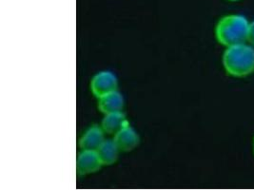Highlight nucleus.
<instances>
[{"instance_id": "nucleus-1", "label": "nucleus", "mask_w": 254, "mask_h": 190, "mask_svg": "<svg viewBox=\"0 0 254 190\" xmlns=\"http://www.w3.org/2000/svg\"><path fill=\"white\" fill-rule=\"evenodd\" d=\"M250 23L239 14H231L220 19L215 28V36L220 44L231 47L244 44L248 38Z\"/></svg>"}, {"instance_id": "nucleus-2", "label": "nucleus", "mask_w": 254, "mask_h": 190, "mask_svg": "<svg viewBox=\"0 0 254 190\" xmlns=\"http://www.w3.org/2000/svg\"><path fill=\"white\" fill-rule=\"evenodd\" d=\"M223 65L227 72L234 77H244L254 71V48L240 44L228 47L223 55Z\"/></svg>"}, {"instance_id": "nucleus-3", "label": "nucleus", "mask_w": 254, "mask_h": 190, "mask_svg": "<svg viewBox=\"0 0 254 190\" xmlns=\"http://www.w3.org/2000/svg\"><path fill=\"white\" fill-rule=\"evenodd\" d=\"M117 87V78L111 71H102L97 73L91 83V90L93 95L98 98L116 92Z\"/></svg>"}, {"instance_id": "nucleus-4", "label": "nucleus", "mask_w": 254, "mask_h": 190, "mask_svg": "<svg viewBox=\"0 0 254 190\" xmlns=\"http://www.w3.org/2000/svg\"><path fill=\"white\" fill-rule=\"evenodd\" d=\"M102 165V162L96 151L83 150L76 161L77 174L85 176L98 171Z\"/></svg>"}, {"instance_id": "nucleus-5", "label": "nucleus", "mask_w": 254, "mask_h": 190, "mask_svg": "<svg viewBox=\"0 0 254 190\" xmlns=\"http://www.w3.org/2000/svg\"><path fill=\"white\" fill-rule=\"evenodd\" d=\"M114 141L122 152L133 150L139 143V137L135 131L128 125L115 135Z\"/></svg>"}, {"instance_id": "nucleus-6", "label": "nucleus", "mask_w": 254, "mask_h": 190, "mask_svg": "<svg viewBox=\"0 0 254 190\" xmlns=\"http://www.w3.org/2000/svg\"><path fill=\"white\" fill-rule=\"evenodd\" d=\"M97 126L90 128L80 139L79 145L83 150L97 151V149L105 142L104 133Z\"/></svg>"}, {"instance_id": "nucleus-7", "label": "nucleus", "mask_w": 254, "mask_h": 190, "mask_svg": "<svg viewBox=\"0 0 254 190\" xmlns=\"http://www.w3.org/2000/svg\"><path fill=\"white\" fill-rule=\"evenodd\" d=\"M124 107L123 96L118 92H113L99 98L98 107L104 114L120 112Z\"/></svg>"}, {"instance_id": "nucleus-8", "label": "nucleus", "mask_w": 254, "mask_h": 190, "mask_svg": "<svg viewBox=\"0 0 254 190\" xmlns=\"http://www.w3.org/2000/svg\"><path fill=\"white\" fill-rule=\"evenodd\" d=\"M129 125L126 116L120 111L106 114L105 118L102 121V130L104 132L113 135H116L117 132L123 130Z\"/></svg>"}, {"instance_id": "nucleus-9", "label": "nucleus", "mask_w": 254, "mask_h": 190, "mask_svg": "<svg viewBox=\"0 0 254 190\" xmlns=\"http://www.w3.org/2000/svg\"><path fill=\"white\" fill-rule=\"evenodd\" d=\"M119 149L115 141L105 140L101 146L97 149V154L99 156L103 166H112L116 163L118 159Z\"/></svg>"}, {"instance_id": "nucleus-10", "label": "nucleus", "mask_w": 254, "mask_h": 190, "mask_svg": "<svg viewBox=\"0 0 254 190\" xmlns=\"http://www.w3.org/2000/svg\"><path fill=\"white\" fill-rule=\"evenodd\" d=\"M247 41H248L252 46H254V22H252V23H250V26H249Z\"/></svg>"}, {"instance_id": "nucleus-11", "label": "nucleus", "mask_w": 254, "mask_h": 190, "mask_svg": "<svg viewBox=\"0 0 254 190\" xmlns=\"http://www.w3.org/2000/svg\"><path fill=\"white\" fill-rule=\"evenodd\" d=\"M229 1H237V0H229Z\"/></svg>"}, {"instance_id": "nucleus-12", "label": "nucleus", "mask_w": 254, "mask_h": 190, "mask_svg": "<svg viewBox=\"0 0 254 190\" xmlns=\"http://www.w3.org/2000/svg\"></svg>"}]
</instances>
